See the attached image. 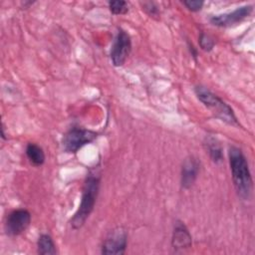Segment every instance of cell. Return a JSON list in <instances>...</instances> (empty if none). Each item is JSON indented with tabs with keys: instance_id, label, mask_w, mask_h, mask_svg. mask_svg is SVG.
I'll return each instance as SVG.
<instances>
[{
	"instance_id": "9c48e42d",
	"label": "cell",
	"mask_w": 255,
	"mask_h": 255,
	"mask_svg": "<svg viewBox=\"0 0 255 255\" xmlns=\"http://www.w3.org/2000/svg\"><path fill=\"white\" fill-rule=\"evenodd\" d=\"M199 168L200 162L195 156H188L183 160L180 175V182L182 188L188 189L193 185L197 178Z\"/></svg>"
},
{
	"instance_id": "6da1fadb",
	"label": "cell",
	"mask_w": 255,
	"mask_h": 255,
	"mask_svg": "<svg viewBox=\"0 0 255 255\" xmlns=\"http://www.w3.org/2000/svg\"><path fill=\"white\" fill-rule=\"evenodd\" d=\"M228 157L236 193L243 200H247L251 196L253 187V180L248 161L241 148L234 145L229 146Z\"/></svg>"
},
{
	"instance_id": "e0dca14e",
	"label": "cell",
	"mask_w": 255,
	"mask_h": 255,
	"mask_svg": "<svg viewBox=\"0 0 255 255\" xmlns=\"http://www.w3.org/2000/svg\"><path fill=\"white\" fill-rule=\"evenodd\" d=\"M182 3L188 10H190L192 12L200 11L204 4L203 1H199V0H184V1H182Z\"/></svg>"
},
{
	"instance_id": "277c9868",
	"label": "cell",
	"mask_w": 255,
	"mask_h": 255,
	"mask_svg": "<svg viewBox=\"0 0 255 255\" xmlns=\"http://www.w3.org/2000/svg\"><path fill=\"white\" fill-rule=\"evenodd\" d=\"M98 137V132L81 128H72L69 129L62 138L63 149L68 153H76L86 144L91 143Z\"/></svg>"
},
{
	"instance_id": "30bf717a",
	"label": "cell",
	"mask_w": 255,
	"mask_h": 255,
	"mask_svg": "<svg viewBox=\"0 0 255 255\" xmlns=\"http://www.w3.org/2000/svg\"><path fill=\"white\" fill-rule=\"evenodd\" d=\"M192 245V237L187 229V227L184 225L182 221L177 220L174 224L173 231H172V237H171V246L175 251L188 249Z\"/></svg>"
},
{
	"instance_id": "5b68a950",
	"label": "cell",
	"mask_w": 255,
	"mask_h": 255,
	"mask_svg": "<svg viewBox=\"0 0 255 255\" xmlns=\"http://www.w3.org/2000/svg\"><path fill=\"white\" fill-rule=\"evenodd\" d=\"M128 245V232L122 227H116L109 232L101 247V253L105 255L125 254Z\"/></svg>"
},
{
	"instance_id": "8992f818",
	"label": "cell",
	"mask_w": 255,
	"mask_h": 255,
	"mask_svg": "<svg viewBox=\"0 0 255 255\" xmlns=\"http://www.w3.org/2000/svg\"><path fill=\"white\" fill-rule=\"evenodd\" d=\"M130 51H131L130 36L127 31L120 29L115 37V40L113 42L111 52H110V57L113 65L115 67L123 66L126 63Z\"/></svg>"
},
{
	"instance_id": "52a82bcc",
	"label": "cell",
	"mask_w": 255,
	"mask_h": 255,
	"mask_svg": "<svg viewBox=\"0 0 255 255\" xmlns=\"http://www.w3.org/2000/svg\"><path fill=\"white\" fill-rule=\"evenodd\" d=\"M30 223L31 213L27 209L18 208L8 214L4 229L8 236H18L29 227Z\"/></svg>"
},
{
	"instance_id": "2e32d148",
	"label": "cell",
	"mask_w": 255,
	"mask_h": 255,
	"mask_svg": "<svg viewBox=\"0 0 255 255\" xmlns=\"http://www.w3.org/2000/svg\"><path fill=\"white\" fill-rule=\"evenodd\" d=\"M141 4H142V9L146 12V14L149 17L156 18V19L158 18V16H159V9L155 5V3H153V2H143Z\"/></svg>"
},
{
	"instance_id": "ba28073f",
	"label": "cell",
	"mask_w": 255,
	"mask_h": 255,
	"mask_svg": "<svg viewBox=\"0 0 255 255\" xmlns=\"http://www.w3.org/2000/svg\"><path fill=\"white\" fill-rule=\"evenodd\" d=\"M253 11L252 5H245L235 10L223 14L214 15L210 18V23L217 27H232L244 21Z\"/></svg>"
},
{
	"instance_id": "9a60e30c",
	"label": "cell",
	"mask_w": 255,
	"mask_h": 255,
	"mask_svg": "<svg viewBox=\"0 0 255 255\" xmlns=\"http://www.w3.org/2000/svg\"><path fill=\"white\" fill-rule=\"evenodd\" d=\"M199 46L200 48L203 50V51H206V52H209L213 49L214 45H215V42L213 40V38L203 32L200 33V36H199Z\"/></svg>"
},
{
	"instance_id": "8fae6325",
	"label": "cell",
	"mask_w": 255,
	"mask_h": 255,
	"mask_svg": "<svg viewBox=\"0 0 255 255\" xmlns=\"http://www.w3.org/2000/svg\"><path fill=\"white\" fill-rule=\"evenodd\" d=\"M26 155L30 162L35 166H40L45 162V152L43 148L34 142H29L27 144Z\"/></svg>"
},
{
	"instance_id": "7c38bea8",
	"label": "cell",
	"mask_w": 255,
	"mask_h": 255,
	"mask_svg": "<svg viewBox=\"0 0 255 255\" xmlns=\"http://www.w3.org/2000/svg\"><path fill=\"white\" fill-rule=\"evenodd\" d=\"M37 252L40 255H54L57 254L56 245L53 238L46 233L39 236L37 241Z\"/></svg>"
},
{
	"instance_id": "5bb4252c",
	"label": "cell",
	"mask_w": 255,
	"mask_h": 255,
	"mask_svg": "<svg viewBox=\"0 0 255 255\" xmlns=\"http://www.w3.org/2000/svg\"><path fill=\"white\" fill-rule=\"evenodd\" d=\"M109 8L110 11L115 15H123L128 11V3L123 0L109 1Z\"/></svg>"
},
{
	"instance_id": "4fadbf2b",
	"label": "cell",
	"mask_w": 255,
	"mask_h": 255,
	"mask_svg": "<svg viewBox=\"0 0 255 255\" xmlns=\"http://www.w3.org/2000/svg\"><path fill=\"white\" fill-rule=\"evenodd\" d=\"M204 144L212 161L215 163L221 162L223 159V153L219 141L213 136H208L206 137Z\"/></svg>"
},
{
	"instance_id": "7a4b0ae2",
	"label": "cell",
	"mask_w": 255,
	"mask_h": 255,
	"mask_svg": "<svg viewBox=\"0 0 255 255\" xmlns=\"http://www.w3.org/2000/svg\"><path fill=\"white\" fill-rule=\"evenodd\" d=\"M101 184V176L96 171H90L85 179L81 203L75 212L74 216L71 218L70 224L73 229L78 230L86 223L87 219L90 217L91 213L95 208L97 202L99 190Z\"/></svg>"
},
{
	"instance_id": "3957f363",
	"label": "cell",
	"mask_w": 255,
	"mask_h": 255,
	"mask_svg": "<svg viewBox=\"0 0 255 255\" xmlns=\"http://www.w3.org/2000/svg\"><path fill=\"white\" fill-rule=\"evenodd\" d=\"M194 92L197 99L214 115L215 118L230 126H240L232 108L217 95L203 86L195 87Z\"/></svg>"
}]
</instances>
